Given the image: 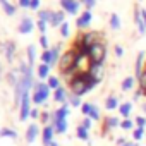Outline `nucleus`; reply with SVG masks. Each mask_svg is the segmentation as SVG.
Here are the masks:
<instances>
[{
	"label": "nucleus",
	"instance_id": "f257e3e1",
	"mask_svg": "<svg viewBox=\"0 0 146 146\" xmlns=\"http://www.w3.org/2000/svg\"><path fill=\"white\" fill-rule=\"evenodd\" d=\"M50 86L46 83H35L33 86V103L35 105H45L50 98Z\"/></svg>",
	"mask_w": 146,
	"mask_h": 146
},
{
	"label": "nucleus",
	"instance_id": "f03ea898",
	"mask_svg": "<svg viewBox=\"0 0 146 146\" xmlns=\"http://www.w3.org/2000/svg\"><path fill=\"white\" fill-rule=\"evenodd\" d=\"M76 58H78V52L74 48H69L67 52H64L62 57H60V60H58V65H57L58 70H60V74H64V72H67L69 69L74 67Z\"/></svg>",
	"mask_w": 146,
	"mask_h": 146
},
{
	"label": "nucleus",
	"instance_id": "7ed1b4c3",
	"mask_svg": "<svg viewBox=\"0 0 146 146\" xmlns=\"http://www.w3.org/2000/svg\"><path fill=\"white\" fill-rule=\"evenodd\" d=\"M74 41H79V43H83V45H86V46L91 48L95 43L103 41V33H100V31H86V33H79L78 38H76Z\"/></svg>",
	"mask_w": 146,
	"mask_h": 146
},
{
	"label": "nucleus",
	"instance_id": "20e7f679",
	"mask_svg": "<svg viewBox=\"0 0 146 146\" xmlns=\"http://www.w3.org/2000/svg\"><path fill=\"white\" fill-rule=\"evenodd\" d=\"M105 57H107V46H105V41L95 43V45L90 48V58H91V64H102V65H103Z\"/></svg>",
	"mask_w": 146,
	"mask_h": 146
},
{
	"label": "nucleus",
	"instance_id": "39448f33",
	"mask_svg": "<svg viewBox=\"0 0 146 146\" xmlns=\"http://www.w3.org/2000/svg\"><path fill=\"white\" fill-rule=\"evenodd\" d=\"M31 96H29V91L23 96V100H21V105H19V120L21 122H26L28 119H31V110H33V107H31Z\"/></svg>",
	"mask_w": 146,
	"mask_h": 146
},
{
	"label": "nucleus",
	"instance_id": "423d86ee",
	"mask_svg": "<svg viewBox=\"0 0 146 146\" xmlns=\"http://www.w3.org/2000/svg\"><path fill=\"white\" fill-rule=\"evenodd\" d=\"M79 5H81L79 0H60V7L67 14H72V16H76L79 12Z\"/></svg>",
	"mask_w": 146,
	"mask_h": 146
},
{
	"label": "nucleus",
	"instance_id": "0eeeda50",
	"mask_svg": "<svg viewBox=\"0 0 146 146\" xmlns=\"http://www.w3.org/2000/svg\"><path fill=\"white\" fill-rule=\"evenodd\" d=\"M53 134H55V127H53L52 124L43 125V129H41V141H43V146H52V143L55 141V139H53Z\"/></svg>",
	"mask_w": 146,
	"mask_h": 146
},
{
	"label": "nucleus",
	"instance_id": "6e6552de",
	"mask_svg": "<svg viewBox=\"0 0 146 146\" xmlns=\"http://www.w3.org/2000/svg\"><path fill=\"white\" fill-rule=\"evenodd\" d=\"M120 122L122 120H119L117 117H103V120H102V124H103V134L113 131L115 127H120Z\"/></svg>",
	"mask_w": 146,
	"mask_h": 146
},
{
	"label": "nucleus",
	"instance_id": "1a4fd4ad",
	"mask_svg": "<svg viewBox=\"0 0 146 146\" xmlns=\"http://www.w3.org/2000/svg\"><path fill=\"white\" fill-rule=\"evenodd\" d=\"M91 19H93V14H91V11H84L78 19H76V26L79 28V29H86L90 24H91Z\"/></svg>",
	"mask_w": 146,
	"mask_h": 146
},
{
	"label": "nucleus",
	"instance_id": "9d476101",
	"mask_svg": "<svg viewBox=\"0 0 146 146\" xmlns=\"http://www.w3.org/2000/svg\"><path fill=\"white\" fill-rule=\"evenodd\" d=\"M143 65H146V57H144V52H139L137 57H136V64H134V78L137 79L141 74H143Z\"/></svg>",
	"mask_w": 146,
	"mask_h": 146
},
{
	"label": "nucleus",
	"instance_id": "9b49d317",
	"mask_svg": "<svg viewBox=\"0 0 146 146\" xmlns=\"http://www.w3.org/2000/svg\"><path fill=\"white\" fill-rule=\"evenodd\" d=\"M19 33L21 35H29L33 29H35V23H33V19H29V17H23L21 19V23H19Z\"/></svg>",
	"mask_w": 146,
	"mask_h": 146
},
{
	"label": "nucleus",
	"instance_id": "f8f14e48",
	"mask_svg": "<svg viewBox=\"0 0 146 146\" xmlns=\"http://www.w3.org/2000/svg\"><path fill=\"white\" fill-rule=\"evenodd\" d=\"M41 134V129L36 125V124H31V125H28V129H26V143H33L38 136Z\"/></svg>",
	"mask_w": 146,
	"mask_h": 146
},
{
	"label": "nucleus",
	"instance_id": "ddd939ff",
	"mask_svg": "<svg viewBox=\"0 0 146 146\" xmlns=\"http://www.w3.org/2000/svg\"><path fill=\"white\" fill-rule=\"evenodd\" d=\"M134 23L137 26V31L141 35H146V24H144V19L141 16V9L139 7H134Z\"/></svg>",
	"mask_w": 146,
	"mask_h": 146
},
{
	"label": "nucleus",
	"instance_id": "4468645a",
	"mask_svg": "<svg viewBox=\"0 0 146 146\" xmlns=\"http://www.w3.org/2000/svg\"><path fill=\"white\" fill-rule=\"evenodd\" d=\"M64 23H65V11H57V12L52 14L50 24H52L53 28H60Z\"/></svg>",
	"mask_w": 146,
	"mask_h": 146
},
{
	"label": "nucleus",
	"instance_id": "2eb2a0df",
	"mask_svg": "<svg viewBox=\"0 0 146 146\" xmlns=\"http://www.w3.org/2000/svg\"><path fill=\"white\" fill-rule=\"evenodd\" d=\"M2 46H4V53H5L7 62H12L14 57H16V43L14 41H5Z\"/></svg>",
	"mask_w": 146,
	"mask_h": 146
},
{
	"label": "nucleus",
	"instance_id": "dca6fc26",
	"mask_svg": "<svg viewBox=\"0 0 146 146\" xmlns=\"http://www.w3.org/2000/svg\"><path fill=\"white\" fill-rule=\"evenodd\" d=\"M67 98H69V95H67V91H65V88H58V90H55L53 91V102H57V103H60V105H64V103H67Z\"/></svg>",
	"mask_w": 146,
	"mask_h": 146
},
{
	"label": "nucleus",
	"instance_id": "f3484780",
	"mask_svg": "<svg viewBox=\"0 0 146 146\" xmlns=\"http://www.w3.org/2000/svg\"><path fill=\"white\" fill-rule=\"evenodd\" d=\"M132 102H124V103H120V107H119V113H120V117H124V119H131L129 115L132 113Z\"/></svg>",
	"mask_w": 146,
	"mask_h": 146
},
{
	"label": "nucleus",
	"instance_id": "a211bd4d",
	"mask_svg": "<svg viewBox=\"0 0 146 146\" xmlns=\"http://www.w3.org/2000/svg\"><path fill=\"white\" fill-rule=\"evenodd\" d=\"M76 137H78V139H81V141H84V143H90V139H91L90 131H88V129H84L81 124L76 127Z\"/></svg>",
	"mask_w": 146,
	"mask_h": 146
},
{
	"label": "nucleus",
	"instance_id": "6ab92c4d",
	"mask_svg": "<svg viewBox=\"0 0 146 146\" xmlns=\"http://www.w3.org/2000/svg\"><path fill=\"white\" fill-rule=\"evenodd\" d=\"M136 81H137V79H136L134 76H127V78H124V81H122V84H120L122 91H132Z\"/></svg>",
	"mask_w": 146,
	"mask_h": 146
},
{
	"label": "nucleus",
	"instance_id": "aec40b11",
	"mask_svg": "<svg viewBox=\"0 0 146 146\" xmlns=\"http://www.w3.org/2000/svg\"><path fill=\"white\" fill-rule=\"evenodd\" d=\"M119 107H120V103H119V98L115 96V95H110L107 100H105V108L107 110H119Z\"/></svg>",
	"mask_w": 146,
	"mask_h": 146
},
{
	"label": "nucleus",
	"instance_id": "412c9836",
	"mask_svg": "<svg viewBox=\"0 0 146 146\" xmlns=\"http://www.w3.org/2000/svg\"><path fill=\"white\" fill-rule=\"evenodd\" d=\"M50 124L55 127L57 134H65L67 132V120H52Z\"/></svg>",
	"mask_w": 146,
	"mask_h": 146
},
{
	"label": "nucleus",
	"instance_id": "4be33fe9",
	"mask_svg": "<svg viewBox=\"0 0 146 146\" xmlns=\"http://www.w3.org/2000/svg\"><path fill=\"white\" fill-rule=\"evenodd\" d=\"M36 72H38V78H40V79H48V78H50V65L40 64Z\"/></svg>",
	"mask_w": 146,
	"mask_h": 146
},
{
	"label": "nucleus",
	"instance_id": "5701e85b",
	"mask_svg": "<svg viewBox=\"0 0 146 146\" xmlns=\"http://www.w3.org/2000/svg\"><path fill=\"white\" fill-rule=\"evenodd\" d=\"M67 103H69L70 107H74V108H81L84 102H81V96H76V95H72V93H69Z\"/></svg>",
	"mask_w": 146,
	"mask_h": 146
},
{
	"label": "nucleus",
	"instance_id": "b1692460",
	"mask_svg": "<svg viewBox=\"0 0 146 146\" xmlns=\"http://www.w3.org/2000/svg\"><path fill=\"white\" fill-rule=\"evenodd\" d=\"M26 55H28V64H29V67H33L35 62H36V48H35L33 45H29V46L26 48Z\"/></svg>",
	"mask_w": 146,
	"mask_h": 146
},
{
	"label": "nucleus",
	"instance_id": "393cba45",
	"mask_svg": "<svg viewBox=\"0 0 146 146\" xmlns=\"http://www.w3.org/2000/svg\"><path fill=\"white\" fill-rule=\"evenodd\" d=\"M0 5H2V9H4V12L7 16H14L16 14V7L9 2V0H0Z\"/></svg>",
	"mask_w": 146,
	"mask_h": 146
},
{
	"label": "nucleus",
	"instance_id": "a878e982",
	"mask_svg": "<svg viewBox=\"0 0 146 146\" xmlns=\"http://www.w3.org/2000/svg\"><path fill=\"white\" fill-rule=\"evenodd\" d=\"M60 48H62V45L60 43H57L55 46H52L50 50H52V57H53V62H52V65H58V60H60Z\"/></svg>",
	"mask_w": 146,
	"mask_h": 146
},
{
	"label": "nucleus",
	"instance_id": "bb28decb",
	"mask_svg": "<svg viewBox=\"0 0 146 146\" xmlns=\"http://www.w3.org/2000/svg\"><path fill=\"white\" fill-rule=\"evenodd\" d=\"M40 60L41 64H46L52 67V62H53V57H52V50H43V53L40 55Z\"/></svg>",
	"mask_w": 146,
	"mask_h": 146
},
{
	"label": "nucleus",
	"instance_id": "cd10ccee",
	"mask_svg": "<svg viewBox=\"0 0 146 146\" xmlns=\"http://www.w3.org/2000/svg\"><path fill=\"white\" fill-rule=\"evenodd\" d=\"M120 129H122V131H131V132H132V131L136 129V122H134L132 119H124V120L120 122Z\"/></svg>",
	"mask_w": 146,
	"mask_h": 146
},
{
	"label": "nucleus",
	"instance_id": "c85d7f7f",
	"mask_svg": "<svg viewBox=\"0 0 146 146\" xmlns=\"http://www.w3.org/2000/svg\"><path fill=\"white\" fill-rule=\"evenodd\" d=\"M46 84H48V86H50V90H53V91H55V90H58V88L62 86V84H60V79H58L57 76H50V78L46 79Z\"/></svg>",
	"mask_w": 146,
	"mask_h": 146
},
{
	"label": "nucleus",
	"instance_id": "c756f323",
	"mask_svg": "<svg viewBox=\"0 0 146 146\" xmlns=\"http://www.w3.org/2000/svg\"><path fill=\"white\" fill-rule=\"evenodd\" d=\"M0 136L2 137H11V139H16L17 137V132L11 127H4V129H0Z\"/></svg>",
	"mask_w": 146,
	"mask_h": 146
},
{
	"label": "nucleus",
	"instance_id": "7c9ffc66",
	"mask_svg": "<svg viewBox=\"0 0 146 146\" xmlns=\"http://www.w3.org/2000/svg\"><path fill=\"white\" fill-rule=\"evenodd\" d=\"M95 107H96V105H93V103H90V102H84V103H83V107H81L83 115H84V117H90V115H91V112L95 110Z\"/></svg>",
	"mask_w": 146,
	"mask_h": 146
},
{
	"label": "nucleus",
	"instance_id": "2f4dec72",
	"mask_svg": "<svg viewBox=\"0 0 146 146\" xmlns=\"http://www.w3.org/2000/svg\"><path fill=\"white\" fill-rule=\"evenodd\" d=\"M143 137H144V127H136L134 131H132V141H143Z\"/></svg>",
	"mask_w": 146,
	"mask_h": 146
},
{
	"label": "nucleus",
	"instance_id": "473e14b6",
	"mask_svg": "<svg viewBox=\"0 0 146 146\" xmlns=\"http://www.w3.org/2000/svg\"><path fill=\"white\" fill-rule=\"evenodd\" d=\"M52 11H38V19L40 21H45V23H48L50 24V19H52Z\"/></svg>",
	"mask_w": 146,
	"mask_h": 146
},
{
	"label": "nucleus",
	"instance_id": "72a5a7b5",
	"mask_svg": "<svg viewBox=\"0 0 146 146\" xmlns=\"http://www.w3.org/2000/svg\"><path fill=\"white\" fill-rule=\"evenodd\" d=\"M110 28L112 29H120V17L117 14H112L110 16Z\"/></svg>",
	"mask_w": 146,
	"mask_h": 146
},
{
	"label": "nucleus",
	"instance_id": "f704fd0d",
	"mask_svg": "<svg viewBox=\"0 0 146 146\" xmlns=\"http://www.w3.org/2000/svg\"><path fill=\"white\" fill-rule=\"evenodd\" d=\"M137 88H139L143 93L146 91V70L143 72V74H141L139 78H137Z\"/></svg>",
	"mask_w": 146,
	"mask_h": 146
},
{
	"label": "nucleus",
	"instance_id": "c9c22d12",
	"mask_svg": "<svg viewBox=\"0 0 146 146\" xmlns=\"http://www.w3.org/2000/svg\"><path fill=\"white\" fill-rule=\"evenodd\" d=\"M69 35H70V26H69V23L65 21V23L60 26V36H62V38H69Z\"/></svg>",
	"mask_w": 146,
	"mask_h": 146
},
{
	"label": "nucleus",
	"instance_id": "e433bc0d",
	"mask_svg": "<svg viewBox=\"0 0 146 146\" xmlns=\"http://www.w3.org/2000/svg\"><path fill=\"white\" fill-rule=\"evenodd\" d=\"M40 120H41V124H43V125H48V124L52 122V113H50V112H41Z\"/></svg>",
	"mask_w": 146,
	"mask_h": 146
},
{
	"label": "nucleus",
	"instance_id": "4c0bfd02",
	"mask_svg": "<svg viewBox=\"0 0 146 146\" xmlns=\"http://www.w3.org/2000/svg\"><path fill=\"white\" fill-rule=\"evenodd\" d=\"M40 46H41L43 50H50V43H48L46 35H41V36H40Z\"/></svg>",
	"mask_w": 146,
	"mask_h": 146
},
{
	"label": "nucleus",
	"instance_id": "58836bf2",
	"mask_svg": "<svg viewBox=\"0 0 146 146\" xmlns=\"http://www.w3.org/2000/svg\"><path fill=\"white\" fill-rule=\"evenodd\" d=\"M90 119H91L93 122H98V120H102V113H100V108H98V107H95V110L91 112Z\"/></svg>",
	"mask_w": 146,
	"mask_h": 146
},
{
	"label": "nucleus",
	"instance_id": "ea45409f",
	"mask_svg": "<svg viewBox=\"0 0 146 146\" xmlns=\"http://www.w3.org/2000/svg\"><path fill=\"white\" fill-rule=\"evenodd\" d=\"M134 122H136V127H146V117L144 115H137L134 119Z\"/></svg>",
	"mask_w": 146,
	"mask_h": 146
},
{
	"label": "nucleus",
	"instance_id": "a19ab883",
	"mask_svg": "<svg viewBox=\"0 0 146 146\" xmlns=\"http://www.w3.org/2000/svg\"><path fill=\"white\" fill-rule=\"evenodd\" d=\"M46 24H48V23H45V21H40V19H38L36 28H38V31H40L41 35H45V33H46Z\"/></svg>",
	"mask_w": 146,
	"mask_h": 146
},
{
	"label": "nucleus",
	"instance_id": "79ce46f5",
	"mask_svg": "<svg viewBox=\"0 0 146 146\" xmlns=\"http://www.w3.org/2000/svg\"><path fill=\"white\" fill-rule=\"evenodd\" d=\"M81 125H83L84 129H88V131H90V129H91V125H93V120H91L90 117H84V119L81 120Z\"/></svg>",
	"mask_w": 146,
	"mask_h": 146
},
{
	"label": "nucleus",
	"instance_id": "37998d69",
	"mask_svg": "<svg viewBox=\"0 0 146 146\" xmlns=\"http://www.w3.org/2000/svg\"><path fill=\"white\" fill-rule=\"evenodd\" d=\"M81 2L84 4V7H86V11H91L95 5H96V0H81Z\"/></svg>",
	"mask_w": 146,
	"mask_h": 146
},
{
	"label": "nucleus",
	"instance_id": "c03bdc74",
	"mask_svg": "<svg viewBox=\"0 0 146 146\" xmlns=\"http://www.w3.org/2000/svg\"><path fill=\"white\" fill-rule=\"evenodd\" d=\"M29 5H31V0H19V7H23V9H29Z\"/></svg>",
	"mask_w": 146,
	"mask_h": 146
},
{
	"label": "nucleus",
	"instance_id": "a18cd8bd",
	"mask_svg": "<svg viewBox=\"0 0 146 146\" xmlns=\"http://www.w3.org/2000/svg\"><path fill=\"white\" fill-rule=\"evenodd\" d=\"M113 52H115V55H117V57H122V55H124V48H122L120 45H115Z\"/></svg>",
	"mask_w": 146,
	"mask_h": 146
},
{
	"label": "nucleus",
	"instance_id": "49530a36",
	"mask_svg": "<svg viewBox=\"0 0 146 146\" xmlns=\"http://www.w3.org/2000/svg\"><path fill=\"white\" fill-rule=\"evenodd\" d=\"M40 117H41V112H40L38 108H33V110H31V119L35 120V119H40Z\"/></svg>",
	"mask_w": 146,
	"mask_h": 146
},
{
	"label": "nucleus",
	"instance_id": "de8ad7c7",
	"mask_svg": "<svg viewBox=\"0 0 146 146\" xmlns=\"http://www.w3.org/2000/svg\"><path fill=\"white\" fill-rule=\"evenodd\" d=\"M29 9H33V11H38V9H40V0H31V5H29Z\"/></svg>",
	"mask_w": 146,
	"mask_h": 146
},
{
	"label": "nucleus",
	"instance_id": "09e8293b",
	"mask_svg": "<svg viewBox=\"0 0 146 146\" xmlns=\"http://www.w3.org/2000/svg\"><path fill=\"white\" fill-rule=\"evenodd\" d=\"M125 141H127L125 137H117V139H115V144H117V146H122Z\"/></svg>",
	"mask_w": 146,
	"mask_h": 146
},
{
	"label": "nucleus",
	"instance_id": "8fccbe9b",
	"mask_svg": "<svg viewBox=\"0 0 146 146\" xmlns=\"http://www.w3.org/2000/svg\"><path fill=\"white\" fill-rule=\"evenodd\" d=\"M122 146H137V143H136V141H129V139H127Z\"/></svg>",
	"mask_w": 146,
	"mask_h": 146
},
{
	"label": "nucleus",
	"instance_id": "3c124183",
	"mask_svg": "<svg viewBox=\"0 0 146 146\" xmlns=\"http://www.w3.org/2000/svg\"><path fill=\"white\" fill-rule=\"evenodd\" d=\"M141 110H143V113L146 115V102H143V103H141Z\"/></svg>",
	"mask_w": 146,
	"mask_h": 146
},
{
	"label": "nucleus",
	"instance_id": "603ef678",
	"mask_svg": "<svg viewBox=\"0 0 146 146\" xmlns=\"http://www.w3.org/2000/svg\"><path fill=\"white\" fill-rule=\"evenodd\" d=\"M141 16H143V19H144V24H146V9H141Z\"/></svg>",
	"mask_w": 146,
	"mask_h": 146
},
{
	"label": "nucleus",
	"instance_id": "864d4df0",
	"mask_svg": "<svg viewBox=\"0 0 146 146\" xmlns=\"http://www.w3.org/2000/svg\"><path fill=\"white\" fill-rule=\"evenodd\" d=\"M52 146H60V144H58L57 141H53V143H52Z\"/></svg>",
	"mask_w": 146,
	"mask_h": 146
},
{
	"label": "nucleus",
	"instance_id": "5fc2aeb1",
	"mask_svg": "<svg viewBox=\"0 0 146 146\" xmlns=\"http://www.w3.org/2000/svg\"><path fill=\"white\" fill-rule=\"evenodd\" d=\"M143 95H144V96H146V91H144V93H143Z\"/></svg>",
	"mask_w": 146,
	"mask_h": 146
},
{
	"label": "nucleus",
	"instance_id": "6e6d98bb",
	"mask_svg": "<svg viewBox=\"0 0 146 146\" xmlns=\"http://www.w3.org/2000/svg\"><path fill=\"white\" fill-rule=\"evenodd\" d=\"M144 70H146V65H144Z\"/></svg>",
	"mask_w": 146,
	"mask_h": 146
}]
</instances>
